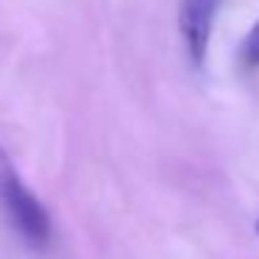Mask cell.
I'll list each match as a JSON object with an SVG mask.
<instances>
[{
    "instance_id": "3",
    "label": "cell",
    "mask_w": 259,
    "mask_h": 259,
    "mask_svg": "<svg viewBox=\"0 0 259 259\" xmlns=\"http://www.w3.org/2000/svg\"><path fill=\"white\" fill-rule=\"evenodd\" d=\"M240 62L245 70H256L259 67V23L248 31V36L242 39L240 48Z\"/></svg>"
},
{
    "instance_id": "1",
    "label": "cell",
    "mask_w": 259,
    "mask_h": 259,
    "mask_svg": "<svg viewBox=\"0 0 259 259\" xmlns=\"http://www.w3.org/2000/svg\"><path fill=\"white\" fill-rule=\"evenodd\" d=\"M0 212L17 237L34 251H45L51 242V218L42 201L28 190L14 162L0 148Z\"/></svg>"
},
{
    "instance_id": "4",
    "label": "cell",
    "mask_w": 259,
    "mask_h": 259,
    "mask_svg": "<svg viewBox=\"0 0 259 259\" xmlns=\"http://www.w3.org/2000/svg\"><path fill=\"white\" fill-rule=\"evenodd\" d=\"M256 231H259V223H256Z\"/></svg>"
},
{
    "instance_id": "2",
    "label": "cell",
    "mask_w": 259,
    "mask_h": 259,
    "mask_svg": "<svg viewBox=\"0 0 259 259\" xmlns=\"http://www.w3.org/2000/svg\"><path fill=\"white\" fill-rule=\"evenodd\" d=\"M223 0H181L179 6V34L187 48L192 67H203L214 28V14H218Z\"/></svg>"
}]
</instances>
